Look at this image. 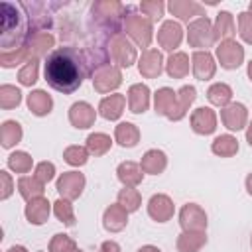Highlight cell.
<instances>
[{"instance_id": "cell-1", "label": "cell", "mask_w": 252, "mask_h": 252, "mask_svg": "<svg viewBox=\"0 0 252 252\" xmlns=\"http://www.w3.org/2000/svg\"><path fill=\"white\" fill-rule=\"evenodd\" d=\"M43 73L51 89L71 94L83 85V79L87 75L85 55L71 45L57 47L45 57Z\"/></svg>"}, {"instance_id": "cell-2", "label": "cell", "mask_w": 252, "mask_h": 252, "mask_svg": "<svg viewBox=\"0 0 252 252\" xmlns=\"http://www.w3.org/2000/svg\"><path fill=\"white\" fill-rule=\"evenodd\" d=\"M2 12V35H0V45L2 53L18 51L24 45L28 37H33V32L30 28V14L20 2H8L4 0L0 4Z\"/></svg>"}, {"instance_id": "cell-3", "label": "cell", "mask_w": 252, "mask_h": 252, "mask_svg": "<svg viewBox=\"0 0 252 252\" xmlns=\"http://www.w3.org/2000/svg\"><path fill=\"white\" fill-rule=\"evenodd\" d=\"M193 98H195V89L193 87H183L179 91V96H175V93L169 91V89H161L156 94V110L159 114H165L169 118L179 120L185 114L187 106L193 102Z\"/></svg>"}, {"instance_id": "cell-4", "label": "cell", "mask_w": 252, "mask_h": 252, "mask_svg": "<svg viewBox=\"0 0 252 252\" xmlns=\"http://www.w3.org/2000/svg\"><path fill=\"white\" fill-rule=\"evenodd\" d=\"M124 26H126V32L136 39L138 45L148 47V43L152 39V24H150V20L140 16L134 6H124Z\"/></svg>"}, {"instance_id": "cell-5", "label": "cell", "mask_w": 252, "mask_h": 252, "mask_svg": "<svg viewBox=\"0 0 252 252\" xmlns=\"http://www.w3.org/2000/svg\"><path fill=\"white\" fill-rule=\"evenodd\" d=\"M215 41V32H211V22L203 16L189 26V43L193 47H209Z\"/></svg>"}, {"instance_id": "cell-6", "label": "cell", "mask_w": 252, "mask_h": 252, "mask_svg": "<svg viewBox=\"0 0 252 252\" xmlns=\"http://www.w3.org/2000/svg\"><path fill=\"white\" fill-rule=\"evenodd\" d=\"M217 55L220 59V65L226 67V69H234L242 63V57H244V49L232 41V39H224L219 47H217Z\"/></svg>"}, {"instance_id": "cell-7", "label": "cell", "mask_w": 252, "mask_h": 252, "mask_svg": "<svg viewBox=\"0 0 252 252\" xmlns=\"http://www.w3.org/2000/svg\"><path fill=\"white\" fill-rule=\"evenodd\" d=\"M83 185H85V177L81 173H75V171H69V173H63L57 181V191L67 197V199H75L81 195L83 191Z\"/></svg>"}, {"instance_id": "cell-8", "label": "cell", "mask_w": 252, "mask_h": 252, "mask_svg": "<svg viewBox=\"0 0 252 252\" xmlns=\"http://www.w3.org/2000/svg\"><path fill=\"white\" fill-rule=\"evenodd\" d=\"M181 35H183V30H181V26H179L177 22L169 20V22H163L161 30L158 32V41L161 43V47H163V49L171 51L173 47H177V45H179V41H181Z\"/></svg>"}, {"instance_id": "cell-9", "label": "cell", "mask_w": 252, "mask_h": 252, "mask_svg": "<svg viewBox=\"0 0 252 252\" xmlns=\"http://www.w3.org/2000/svg\"><path fill=\"white\" fill-rule=\"evenodd\" d=\"M110 51H112V57L122 65V67H128L132 61H134V57H136V51H134V47L128 43V39L124 37V35H114V39L110 41Z\"/></svg>"}, {"instance_id": "cell-10", "label": "cell", "mask_w": 252, "mask_h": 252, "mask_svg": "<svg viewBox=\"0 0 252 252\" xmlns=\"http://www.w3.org/2000/svg\"><path fill=\"white\" fill-rule=\"evenodd\" d=\"M205 224H207V219L199 207H195V205L183 207V211H181V226L183 228L201 230V228H205Z\"/></svg>"}, {"instance_id": "cell-11", "label": "cell", "mask_w": 252, "mask_h": 252, "mask_svg": "<svg viewBox=\"0 0 252 252\" xmlns=\"http://www.w3.org/2000/svg\"><path fill=\"white\" fill-rule=\"evenodd\" d=\"M169 10H171L173 16H177L181 20H189L193 16H205V10H203L201 4L187 2V0H181V2L179 0H173V2H169Z\"/></svg>"}, {"instance_id": "cell-12", "label": "cell", "mask_w": 252, "mask_h": 252, "mask_svg": "<svg viewBox=\"0 0 252 252\" xmlns=\"http://www.w3.org/2000/svg\"><path fill=\"white\" fill-rule=\"evenodd\" d=\"M193 130L199 134H211L215 130V114L209 108H197L191 116Z\"/></svg>"}, {"instance_id": "cell-13", "label": "cell", "mask_w": 252, "mask_h": 252, "mask_svg": "<svg viewBox=\"0 0 252 252\" xmlns=\"http://www.w3.org/2000/svg\"><path fill=\"white\" fill-rule=\"evenodd\" d=\"M69 118H71V122H73L77 128H87V126H91L93 120H94V110H93L87 102H77V104L71 106Z\"/></svg>"}, {"instance_id": "cell-14", "label": "cell", "mask_w": 252, "mask_h": 252, "mask_svg": "<svg viewBox=\"0 0 252 252\" xmlns=\"http://www.w3.org/2000/svg\"><path fill=\"white\" fill-rule=\"evenodd\" d=\"M171 213H173V205L165 195H154L150 199V215L156 220L163 222V220H167L171 217Z\"/></svg>"}, {"instance_id": "cell-15", "label": "cell", "mask_w": 252, "mask_h": 252, "mask_svg": "<svg viewBox=\"0 0 252 252\" xmlns=\"http://www.w3.org/2000/svg\"><path fill=\"white\" fill-rule=\"evenodd\" d=\"M150 102V91L146 85H134L128 93V104L132 112H144Z\"/></svg>"}, {"instance_id": "cell-16", "label": "cell", "mask_w": 252, "mask_h": 252, "mask_svg": "<svg viewBox=\"0 0 252 252\" xmlns=\"http://www.w3.org/2000/svg\"><path fill=\"white\" fill-rule=\"evenodd\" d=\"M193 71H195L197 79H209L215 73L213 57L207 51H195L193 53Z\"/></svg>"}, {"instance_id": "cell-17", "label": "cell", "mask_w": 252, "mask_h": 252, "mask_svg": "<svg viewBox=\"0 0 252 252\" xmlns=\"http://www.w3.org/2000/svg\"><path fill=\"white\" fill-rule=\"evenodd\" d=\"M222 122L230 130H240L246 122V108L242 104H230L222 110Z\"/></svg>"}, {"instance_id": "cell-18", "label": "cell", "mask_w": 252, "mask_h": 252, "mask_svg": "<svg viewBox=\"0 0 252 252\" xmlns=\"http://www.w3.org/2000/svg\"><path fill=\"white\" fill-rule=\"evenodd\" d=\"M26 217H28L30 222H33V224L45 222V219L49 217V203H47L45 199H41V197L32 199L30 205L26 207Z\"/></svg>"}, {"instance_id": "cell-19", "label": "cell", "mask_w": 252, "mask_h": 252, "mask_svg": "<svg viewBox=\"0 0 252 252\" xmlns=\"http://www.w3.org/2000/svg\"><path fill=\"white\" fill-rule=\"evenodd\" d=\"M140 73H144L146 77H156L161 73V55L156 49H150L142 55L140 61Z\"/></svg>"}, {"instance_id": "cell-20", "label": "cell", "mask_w": 252, "mask_h": 252, "mask_svg": "<svg viewBox=\"0 0 252 252\" xmlns=\"http://www.w3.org/2000/svg\"><path fill=\"white\" fill-rule=\"evenodd\" d=\"M124 96L122 94H110L106 96L102 102H100V114L108 120H114L122 114V108H124Z\"/></svg>"}, {"instance_id": "cell-21", "label": "cell", "mask_w": 252, "mask_h": 252, "mask_svg": "<svg viewBox=\"0 0 252 252\" xmlns=\"http://www.w3.org/2000/svg\"><path fill=\"white\" fill-rule=\"evenodd\" d=\"M236 28H234V20L230 12H220L217 14V22H215V39L219 37H230L234 35Z\"/></svg>"}, {"instance_id": "cell-22", "label": "cell", "mask_w": 252, "mask_h": 252, "mask_svg": "<svg viewBox=\"0 0 252 252\" xmlns=\"http://www.w3.org/2000/svg\"><path fill=\"white\" fill-rule=\"evenodd\" d=\"M120 85V73L118 69L114 67H108L104 71H100L96 77H94V87L98 91H108V89H114Z\"/></svg>"}, {"instance_id": "cell-23", "label": "cell", "mask_w": 252, "mask_h": 252, "mask_svg": "<svg viewBox=\"0 0 252 252\" xmlns=\"http://www.w3.org/2000/svg\"><path fill=\"white\" fill-rule=\"evenodd\" d=\"M28 104H30V110L37 116L41 114H47L51 110V98L43 93V91H35L28 96Z\"/></svg>"}, {"instance_id": "cell-24", "label": "cell", "mask_w": 252, "mask_h": 252, "mask_svg": "<svg viewBox=\"0 0 252 252\" xmlns=\"http://www.w3.org/2000/svg\"><path fill=\"white\" fill-rule=\"evenodd\" d=\"M163 167H165V156H163V152L150 150L144 156V159H142V169L148 171V173H159Z\"/></svg>"}, {"instance_id": "cell-25", "label": "cell", "mask_w": 252, "mask_h": 252, "mask_svg": "<svg viewBox=\"0 0 252 252\" xmlns=\"http://www.w3.org/2000/svg\"><path fill=\"white\" fill-rule=\"evenodd\" d=\"M18 187L26 199H37L43 193V183L37 177H22L18 181Z\"/></svg>"}, {"instance_id": "cell-26", "label": "cell", "mask_w": 252, "mask_h": 252, "mask_svg": "<svg viewBox=\"0 0 252 252\" xmlns=\"http://www.w3.org/2000/svg\"><path fill=\"white\" fill-rule=\"evenodd\" d=\"M126 224V213L122 207H110L106 213H104V226L108 230H120L122 226Z\"/></svg>"}, {"instance_id": "cell-27", "label": "cell", "mask_w": 252, "mask_h": 252, "mask_svg": "<svg viewBox=\"0 0 252 252\" xmlns=\"http://www.w3.org/2000/svg\"><path fill=\"white\" fill-rule=\"evenodd\" d=\"M118 177H120V181L126 183V185H136V183H140V179H142V169H140L136 163L126 161V163H122V165L118 167Z\"/></svg>"}, {"instance_id": "cell-28", "label": "cell", "mask_w": 252, "mask_h": 252, "mask_svg": "<svg viewBox=\"0 0 252 252\" xmlns=\"http://www.w3.org/2000/svg\"><path fill=\"white\" fill-rule=\"evenodd\" d=\"M189 71V63H187V55L185 53H173L167 61V73L171 77H183Z\"/></svg>"}, {"instance_id": "cell-29", "label": "cell", "mask_w": 252, "mask_h": 252, "mask_svg": "<svg viewBox=\"0 0 252 252\" xmlns=\"http://www.w3.org/2000/svg\"><path fill=\"white\" fill-rule=\"evenodd\" d=\"M116 140L122 144V146H136L138 142V130L134 128V124H128V122H122L118 124L116 128Z\"/></svg>"}, {"instance_id": "cell-30", "label": "cell", "mask_w": 252, "mask_h": 252, "mask_svg": "<svg viewBox=\"0 0 252 252\" xmlns=\"http://www.w3.org/2000/svg\"><path fill=\"white\" fill-rule=\"evenodd\" d=\"M20 138H22V128H20V124H18V122H12V120L4 122V126H2V146H4V148H10V146L16 144Z\"/></svg>"}, {"instance_id": "cell-31", "label": "cell", "mask_w": 252, "mask_h": 252, "mask_svg": "<svg viewBox=\"0 0 252 252\" xmlns=\"http://www.w3.org/2000/svg\"><path fill=\"white\" fill-rule=\"evenodd\" d=\"M236 150H238V144L232 136H219L213 142V152L219 156H232L236 154Z\"/></svg>"}, {"instance_id": "cell-32", "label": "cell", "mask_w": 252, "mask_h": 252, "mask_svg": "<svg viewBox=\"0 0 252 252\" xmlns=\"http://www.w3.org/2000/svg\"><path fill=\"white\" fill-rule=\"evenodd\" d=\"M203 242H205V236L201 232L199 234H181L177 246L181 252H197Z\"/></svg>"}, {"instance_id": "cell-33", "label": "cell", "mask_w": 252, "mask_h": 252, "mask_svg": "<svg viewBox=\"0 0 252 252\" xmlns=\"http://www.w3.org/2000/svg\"><path fill=\"white\" fill-rule=\"evenodd\" d=\"M230 89L226 87V85H213L211 89H209V100L213 102V104H219V106H222V104H226L228 100H230Z\"/></svg>"}, {"instance_id": "cell-34", "label": "cell", "mask_w": 252, "mask_h": 252, "mask_svg": "<svg viewBox=\"0 0 252 252\" xmlns=\"http://www.w3.org/2000/svg\"><path fill=\"white\" fill-rule=\"evenodd\" d=\"M87 146L94 156H100L110 148V138L104 136V134H93V136H89Z\"/></svg>"}, {"instance_id": "cell-35", "label": "cell", "mask_w": 252, "mask_h": 252, "mask_svg": "<svg viewBox=\"0 0 252 252\" xmlns=\"http://www.w3.org/2000/svg\"><path fill=\"white\" fill-rule=\"evenodd\" d=\"M8 165L12 167V169H16V171H28L30 167H32V158L28 156V154H24V152H16V154H12L10 156V159H8Z\"/></svg>"}, {"instance_id": "cell-36", "label": "cell", "mask_w": 252, "mask_h": 252, "mask_svg": "<svg viewBox=\"0 0 252 252\" xmlns=\"http://www.w3.org/2000/svg\"><path fill=\"white\" fill-rule=\"evenodd\" d=\"M118 199H120V205L126 211H136L138 205H140V195H138L136 189H124V191H120Z\"/></svg>"}, {"instance_id": "cell-37", "label": "cell", "mask_w": 252, "mask_h": 252, "mask_svg": "<svg viewBox=\"0 0 252 252\" xmlns=\"http://www.w3.org/2000/svg\"><path fill=\"white\" fill-rule=\"evenodd\" d=\"M163 2H142L140 4V10L144 12V16H150V22H156L163 16Z\"/></svg>"}, {"instance_id": "cell-38", "label": "cell", "mask_w": 252, "mask_h": 252, "mask_svg": "<svg viewBox=\"0 0 252 252\" xmlns=\"http://www.w3.org/2000/svg\"><path fill=\"white\" fill-rule=\"evenodd\" d=\"M238 26H240V35L248 43H252V12H242L238 14Z\"/></svg>"}, {"instance_id": "cell-39", "label": "cell", "mask_w": 252, "mask_h": 252, "mask_svg": "<svg viewBox=\"0 0 252 252\" xmlns=\"http://www.w3.org/2000/svg\"><path fill=\"white\" fill-rule=\"evenodd\" d=\"M55 215H57V219H61V222H65V224H69V226L75 222L71 205H69L67 201H63V199L55 203Z\"/></svg>"}, {"instance_id": "cell-40", "label": "cell", "mask_w": 252, "mask_h": 252, "mask_svg": "<svg viewBox=\"0 0 252 252\" xmlns=\"http://www.w3.org/2000/svg\"><path fill=\"white\" fill-rule=\"evenodd\" d=\"M65 159H67L71 165H81V163L87 161V150H85V148H79V146L67 148V152H65Z\"/></svg>"}, {"instance_id": "cell-41", "label": "cell", "mask_w": 252, "mask_h": 252, "mask_svg": "<svg viewBox=\"0 0 252 252\" xmlns=\"http://www.w3.org/2000/svg\"><path fill=\"white\" fill-rule=\"evenodd\" d=\"M51 252H75V242L65 234H57L51 242Z\"/></svg>"}, {"instance_id": "cell-42", "label": "cell", "mask_w": 252, "mask_h": 252, "mask_svg": "<svg viewBox=\"0 0 252 252\" xmlns=\"http://www.w3.org/2000/svg\"><path fill=\"white\" fill-rule=\"evenodd\" d=\"M35 79H37V63H35V59H32L20 71V81H22V85H32V83H35Z\"/></svg>"}, {"instance_id": "cell-43", "label": "cell", "mask_w": 252, "mask_h": 252, "mask_svg": "<svg viewBox=\"0 0 252 252\" xmlns=\"http://www.w3.org/2000/svg\"><path fill=\"white\" fill-rule=\"evenodd\" d=\"M18 102H20V91L14 89V87L4 85L2 87V106L10 108V106H16Z\"/></svg>"}, {"instance_id": "cell-44", "label": "cell", "mask_w": 252, "mask_h": 252, "mask_svg": "<svg viewBox=\"0 0 252 252\" xmlns=\"http://www.w3.org/2000/svg\"><path fill=\"white\" fill-rule=\"evenodd\" d=\"M53 163H47V161H43V163H39L37 165V171H35V177L41 181V183H45V181H49L51 177H53Z\"/></svg>"}, {"instance_id": "cell-45", "label": "cell", "mask_w": 252, "mask_h": 252, "mask_svg": "<svg viewBox=\"0 0 252 252\" xmlns=\"http://www.w3.org/2000/svg\"><path fill=\"white\" fill-rule=\"evenodd\" d=\"M100 252H120V248H118L116 242H104L100 246Z\"/></svg>"}, {"instance_id": "cell-46", "label": "cell", "mask_w": 252, "mask_h": 252, "mask_svg": "<svg viewBox=\"0 0 252 252\" xmlns=\"http://www.w3.org/2000/svg\"><path fill=\"white\" fill-rule=\"evenodd\" d=\"M2 179H4V187H6V191H4V195L2 197H8L10 195V179H8V175L2 171Z\"/></svg>"}, {"instance_id": "cell-47", "label": "cell", "mask_w": 252, "mask_h": 252, "mask_svg": "<svg viewBox=\"0 0 252 252\" xmlns=\"http://www.w3.org/2000/svg\"><path fill=\"white\" fill-rule=\"evenodd\" d=\"M246 187H248V193L252 195V175H248V179H246Z\"/></svg>"}, {"instance_id": "cell-48", "label": "cell", "mask_w": 252, "mask_h": 252, "mask_svg": "<svg viewBox=\"0 0 252 252\" xmlns=\"http://www.w3.org/2000/svg\"><path fill=\"white\" fill-rule=\"evenodd\" d=\"M140 252H159L158 248H154V246H146V248H142Z\"/></svg>"}, {"instance_id": "cell-49", "label": "cell", "mask_w": 252, "mask_h": 252, "mask_svg": "<svg viewBox=\"0 0 252 252\" xmlns=\"http://www.w3.org/2000/svg\"><path fill=\"white\" fill-rule=\"evenodd\" d=\"M8 252H26V248H22V246H14V248H10Z\"/></svg>"}, {"instance_id": "cell-50", "label": "cell", "mask_w": 252, "mask_h": 252, "mask_svg": "<svg viewBox=\"0 0 252 252\" xmlns=\"http://www.w3.org/2000/svg\"><path fill=\"white\" fill-rule=\"evenodd\" d=\"M246 138H248V144L252 146V124H250V128H248V134H246Z\"/></svg>"}, {"instance_id": "cell-51", "label": "cell", "mask_w": 252, "mask_h": 252, "mask_svg": "<svg viewBox=\"0 0 252 252\" xmlns=\"http://www.w3.org/2000/svg\"><path fill=\"white\" fill-rule=\"evenodd\" d=\"M248 75H250V79H252V61H250V65H248Z\"/></svg>"}, {"instance_id": "cell-52", "label": "cell", "mask_w": 252, "mask_h": 252, "mask_svg": "<svg viewBox=\"0 0 252 252\" xmlns=\"http://www.w3.org/2000/svg\"><path fill=\"white\" fill-rule=\"evenodd\" d=\"M250 12H252V4H250Z\"/></svg>"}, {"instance_id": "cell-53", "label": "cell", "mask_w": 252, "mask_h": 252, "mask_svg": "<svg viewBox=\"0 0 252 252\" xmlns=\"http://www.w3.org/2000/svg\"><path fill=\"white\" fill-rule=\"evenodd\" d=\"M75 252H77V250H75Z\"/></svg>"}]
</instances>
